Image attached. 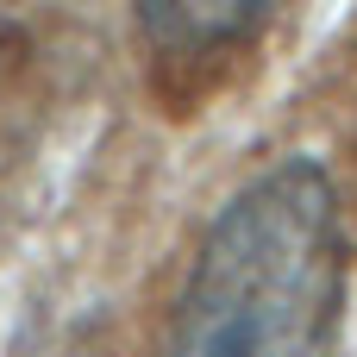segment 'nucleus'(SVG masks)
<instances>
[{
  "instance_id": "obj_1",
  "label": "nucleus",
  "mask_w": 357,
  "mask_h": 357,
  "mask_svg": "<svg viewBox=\"0 0 357 357\" xmlns=\"http://www.w3.org/2000/svg\"><path fill=\"white\" fill-rule=\"evenodd\" d=\"M345 201L320 157L264 163L207 220L157 357H333L345 320Z\"/></svg>"
},
{
  "instance_id": "obj_2",
  "label": "nucleus",
  "mask_w": 357,
  "mask_h": 357,
  "mask_svg": "<svg viewBox=\"0 0 357 357\" xmlns=\"http://www.w3.org/2000/svg\"><path fill=\"white\" fill-rule=\"evenodd\" d=\"M282 0H132L138 38L163 63H207L270 25Z\"/></svg>"
}]
</instances>
